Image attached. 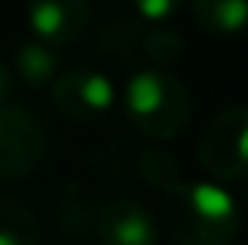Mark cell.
Returning <instances> with one entry per match:
<instances>
[{
  "label": "cell",
  "mask_w": 248,
  "mask_h": 245,
  "mask_svg": "<svg viewBox=\"0 0 248 245\" xmlns=\"http://www.w3.org/2000/svg\"><path fill=\"white\" fill-rule=\"evenodd\" d=\"M186 0H132L135 13H139L145 22H167L179 13V6Z\"/></svg>",
  "instance_id": "12"
},
{
  "label": "cell",
  "mask_w": 248,
  "mask_h": 245,
  "mask_svg": "<svg viewBox=\"0 0 248 245\" xmlns=\"http://www.w3.org/2000/svg\"><path fill=\"white\" fill-rule=\"evenodd\" d=\"M123 110L141 135L170 141L188 129L195 101L179 76L167 73L164 66H148L129 76L123 88Z\"/></svg>",
  "instance_id": "2"
},
{
  "label": "cell",
  "mask_w": 248,
  "mask_h": 245,
  "mask_svg": "<svg viewBox=\"0 0 248 245\" xmlns=\"http://www.w3.org/2000/svg\"><path fill=\"white\" fill-rule=\"evenodd\" d=\"M13 76L29 88L54 85V79L60 76V54H57V47L38 41V38L22 41L16 47V54H13Z\"/></svg>",
  "instance_id": "9"
},
{
  "label": "cell",
  "mask_w": 248,
  "mask_h": 245,
  "mask_svg": "<svg viewBox=\"0 0 248 245\" xmlns=\"http://www.w3.org/2000/svg\"><path fill=\"white\" fill-rule=\"evenodd\" d=\"M97 242L101 245H157L160 223L148 204L135 198H116L97 214Z\"/></svg>",
  "instance_id": "7"
},
{
  "label": "cell",
  "mask_w": 248,
  "mask_h": 245,
  "mask_svg": "<svg viewBox=\"0 0 248 245\" xmlns=\"http://www.w3.org/2000/svg\"><path fill=\"white\" fill-rule=\"evenodd\" d=\"M57 110L73 122H97L116 104V88L107 73L94 66H73L50 85Z\"/></svg>",
  "instance_id": "5"
},
{
  "label": "cell",
  "mask_w": 248,
  "mask_h": 245,
  "mask_svg": "<svg viewBox=\"0 0 248 245\" xmlns=\"http://www.w3.org/2000/svg\"><path fill=\"white\" fill-rule=\"evenodd\" d=\"M182 57V38L179 31L167 29V22H145L141 31V60L151 66H170Z\"/></svg>",
  "instance_id": "11"
},
{
  "label": "cell",
  "mask_w": 248,
  "mask_h": 245,
  "mask_svg": "<svg viewBox=\"0 0 248 245\" xmlns=\"http://www.w3.org/2000/svg\"><path fill=\"white\" fill-rule=\"evenodd\" d=\"M47 154V129L29 107H0V183L25 179Z\"/></svg>",
  "instance_id": "4"
},
{
  "label": "cell",
  "mask_w": 248,
  "mask_h": 245,
  "mask_svg": "<svg viewBox=\"0 0 248 245\" xmlns=\"http://www.w3.org/2000/svg\"><path fill=\"white\" fill-rule=\"evenodd\" d=\"M198 164L220 183L248 179V104L214 113L198 138Z\"/></svg>",
  "instance_id": "3"
},
{
  "label": "cell",
  "mask_w": 248,
  "mask_h": 245,
  "mask_svg": "<svg viewBox=\"0 0 248 245\" xmlns=\"http://www.w3.org/2000/svg\"><path fill=\"white\" fill-rule=\"evenodd\" d=\"M195 25L214 38H236L248 31V0H188Z\"/></svg>",
  "instance_id": "8"
},
{
  "label": "cell",
  "mask_w": 248,
  "mask_h": 245,
  "mask_svg": "<svg viewBox=\"0 0 248 245\" xmlns=\"http://www.w3.org/2000/svg\"><path fill=\"white\" fill-rule=\"evenodd\" d=\"M25 19H29L31 38L50 47H66L85 35L91 19V3L88 0H29Z\"/></svg>",
  "instance_id": "6"
},
{
  "label": "cell",
  "mask_w": 248,
  "mask_h": 245,
  "mask_svg": "<svg viewBox=\"0 0 248 245\" xmlns=\"http://www.w3.org/2000/svg\"><path fill=\"white\" fill-rule=\"evenodd\" d=\"M13 85H16V76H13V69L6 66L3 60H0V107H3V104H10Z\"/></svg>",
  "instance_id": "13"
},
{
  "label": "cell",
  "mask_w": 248,
  "mask_h": 245,
  "mask_svg": "<svg viewBox=\"0 0 248 245\" xmlns=\"http://www.w3.org/2000/svg\"><path fill=\"white\" fill-rule=\"evenodd\" d=\"M239 227V201L220 183L176 179L164 189V230L176 245H230Z\"/></svg>",
  "instance_id": "1"
},
{
  "label": "cell",
  "mask_w": 248,
  "mask_h": 245,
  "mask_svg": "<svg viewBox=\"0 0 248 245\" xmlns=\"http://www.w3.org/2000/svg\"><path fill=\"white\" fill-rule=\"evenodd\" d=\"M0 245H41V220L25 201L0 192Z\"/></svg>",
  "instance_id": "10"
}]
</instances>
